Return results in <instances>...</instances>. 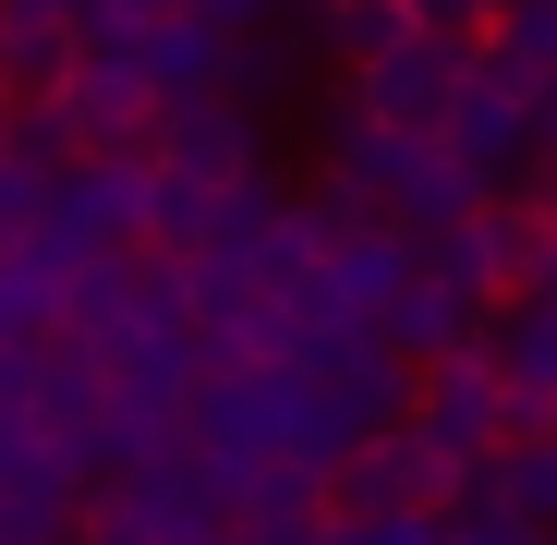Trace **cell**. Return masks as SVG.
<instances>
[{"mask_svg": "<svg viewBox=\"0 0 557 545\" xmlns=\"http://www.w3.org/2000/svg\"><path fill=\"white\" fill-rule=\"evenodd\" d=\"M485 315H497V304L448 292V280H412L400 315H388V351L412 363V376H424V363H460V351H485Z\"/></svg>", "mask_w": 557, "mask_h": 545, "instance_id": "cell-11", "label": "cell"}, {"mask_svg": "<svg viewBox=\"0 0 557 545\" xmlns=\"http://www.w3.org/2000/svg\"><path fill=\"white\" fill-rule=\"evenodd\" d=\"M497 13H509V0H497Z\"/></svg>", "mask_w": 557, "mask_h": 545, "instance_id": "cell-21", "label": "cell"}, {"mask_svg": "<svg viewBox=\"0 0 557 545\" xmlns=\"http://www.w3.org/2000/svg\"><path fill=\"white\" fill-rule=\"evenodd\" d=\"M485 497L521 509L533 533H557V436H509L497 461H485Z\"/></svg>", "mask_w": 557, "mask_h": 545, "instance_id": "cell-13", "label": "cell"}, {"mask_svg": "<svg viewBox=\"0 0 557 545\" xmlns=\"http://www.w3.org/2000/svg\"><path fill=\"white\" fill-rule=\"evenodd\" d=\"M485 363H497L521 436H557V304H497L485 315Z\"/></svg>", "mask_w": 557, "mask_h": 545, "instance_id": "cell-9", "label": "cell"}, {"mask_svg": "<svg viewBox=\"0 0 557 545\" xmlns=\"http://www.w3.org/2000/svg\"><path fill=\"white\" fill-rule=\"evenodd\" d=\"M49 207H61V170L13 158V134H0V243H37V231H49Z\"/></svg>", "mask_w": 557, "mask_h": 545, "instance_id": "cell-15", "label": "cell"}, {"mask_svg": "<svg viewBox=\"0 0 557 545\" xmlns=\"http://www.w3.org/2000/svg\"><path fill=\"white\" fill-rule=\"evenodd\" d=\"M485 61H497V73H521L533 98H545V85H557V0H509V13L485 25Z\"/></svg>", "mask_w": 557, "mask_h": 545, "instance_id": "cell-14", "label": "cell"}, {"mask_svg": "<svg viewBox=\"0 0 557 545\" xmlns=\"http://www.w3.org/2000/svg\"><path fill=\"white\" fill-rule=\"evenodd\" d=\"M0 110H13V61H0Z\"/></svg>", "mask_w": 557, "mask_h": 545, "instance_id": "cell-20", "label": "cell"}, {"mask_svg": "<svg viewBox=\"0 0 557 545\" xmlns=\"http://www.w3.org/2000/svg\"><path fill=\"white\" fill-rule=\"evenodd\" d=\"M412 436L436 448V461L485 473L497 448L521 436V412H509V388H497V363H485V351H460V363H424V376H412Z\"/></svg>", "mask_w": 557, "mask_h": 545, "instance_id": "cell-4", "label": "cell"}, {"mask_svg": "<svg viewBox=\"0 0 557 545\" xmlns=\"http://www.w3.org/2000/svg\"><path fill=\"white\" fill-rule=\"evenodd\" d=\"M533 207H545V231H557V170H545V182H533Z\"/></svg>", "mask_w": 557, "mask_h": 545, "instance_id": "cell-19", "label": "cell"}, {"mask_svg": "<svg viewBox=\"0 0 557 545\" xmlns=\"http://www.w3.org/2000/svg\"><path fill=\"white\" fill-rule=\"evenodd\" d=\"M400 37H424V25H412V0H327V13H315V49L351 61V73H376Z\"/></svg>", "mask_w": 557, "mask_h": 545, "instance_id": "cell-12", "label": "cell"}, {"mask_svg": "<svg viewBox=\"0 0 557 545\" xmlns=\"http://www.w3.org/2000/svg\"><path fill=\"white\" fill-rule=\"evenodd\" d=\"M473 73H485L473 37H436V25H424V37H400L376 73H351V98L376 110L388 134H448V110L473 98Z\"/></svg>", "mask_w": 557, "mask_h": 545, "instance_id": "cell-5", "label": "cell"}, {"mask_svg": "<svg viewBox=\"0 0 557 545\" xmlns=\"http://www.w3.org/2000/svg\"><path fill=\"white\" fill-rule=\"evenodd\" d=\"M448 146L473 158V182H485V195H497V182H521V170L545 158V146H533V85L485 61V73H473V98L448 110Z\"/></svg>", "mask_w": 557, "mask_h": 545, "instance_id": "cell-8", "label": "cell"}, {"mask_svg": "<svg viewBox=\"0 0 557 545\" xmlns=\"http://www.w3.org/2000/svg\"><path fill=\"white\" fill-rule=\"evenodd\" d=\"M146 158H158L170 182H207V195H243V182H267V134H255L243 98H170Z\"/></svg>", "mask_w": 557, "mask_h": 545, "instance_id": "cell-6", "label": "cell"}, {"mask_svg": "<svg viewBox=\"0 0 557 545\" xmlns=\"http://www.w3.org/2000/svg\"><path fill=\"white\" fill-rule=\"evenodd\" d=\"M122 61H146V85H158V110L170 98H231V37L207 25V13H158Z\"/></svg>", "mask_w": 557, "mask_h": 545, "instance_id": "cell-10", "label": "cell"}, {"mask_svg": "<svg viewBox=\"0 0 557 545\" xmlns=\"http://www.w3.org/2000/svg\"><path fill=\"white\" fill-rule=\"evenodd\" d=\"M448 545H545L521 509H497V497H473V509H448Z\"/></svg>", "mask_w": 557, "mask_h": 545, "instance_id": "cell-16", "label": "cell"}, {"mask_svg": "<svg viewBox=\"0 0 557 545\" xmlns=\"http://www.w3.org/2000/svg\"><path fill=\"white\" fill-rule=\"evenodd\" d=\"M315 134H327V170H339V182H363V195H376V219H388V231H412V243H436V231H460L473 207H497L448 134H388L363 98H339Z\"/></svg>", "mask_w": 557, "mask_h": 545, "instance_id": "cell-1", "label": "cell"}, {"mask_svg": "<svg viewBox=\"0 0 557 545\" xmlns=\"http://www.w3.org/2000/svg\"><path fill=\"white\" fill-rule=\"evenodd\" d=\"M37 243L73 267V280L110 267V255H134V243H158V158H73Z\"/></svg>", "mask_w": 557, "mask_h": 545, "instance_id": "cell-3", "label": "cell"}, {"mask_svg": "<svg viewBox=\"0 0 557 545\" xmlns=\"http://www.w3.org/2000/svg\"><path fill=\"white\" fill-rule=\"evenodd\" d=\"M61 110H73L85 158H146V146H158V85H146V61H122V49H85V73L61 85Z\"/></svg>", "mask_w": 557, "mask_h": 545, "instance_id": "cell-7", "label": "cell"}, {"mask_svg": "<svg viewBox=\"0 0 557 545\" xmlns=\"http://www.w3.org/2000/svg\"><path fill=\"white\" fill-rule=\"evenodd\" d=\"M412 25H436V37H473V25H497V0H412Z\"/></svg>", "mask_w": 557, "mask_h": 545, "instance_id": "cell-17", "label": "cell"}, {"mask_svg": "<svg viewBox=\"0 0 557 545\" xmlns=\"http://www.w3.org/2000/svg\"><path fill=\"white\" fill-rule=\"evenodd\" d=\"M533 146H545V170H557V85L533 98Z\"/></svg>", "mask_w": 557, "mask_h": 545, "instance_id": "cell-18", "label": "cell"}, {"mask_svg": "<svg viewBox=\"0 0 557 545\" xmlns=\"http://www.w3.org/2000/svg\"><path fill=\"white\" fill-rule=\"evenodd\" d=\"M231 533H243V485L219 461H134L85 509V545H231Z\"/></svg>", "mask_w": 557, "mask_h": 545, "instance_id": "cell-2", "label": "cell"}]
</instances>
